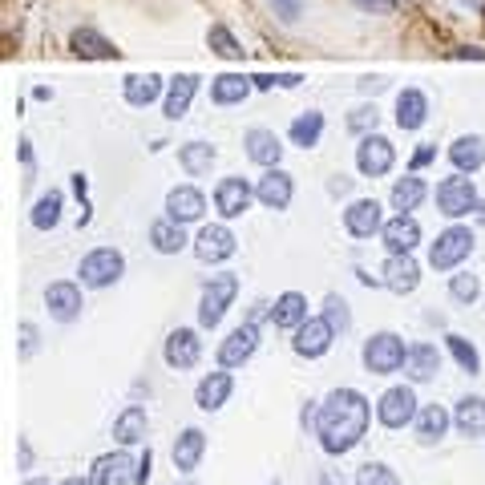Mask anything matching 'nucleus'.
<instances>
[{
    "instance_id": "f257e3e1",
    "label": "nucleus",
    "mask_w": 485,
    "mask_h": 485,
    "mask_svg": "<svg viewBox=\"0 0 485 485\" xmlns=\"http://www.w3.org/2000/svg\"><path fill=\"white\" fill-rule=\"evenodd\" d=\"M372 421V400L356 393V388H332L320 400V413H315V437H320V449L328 457H344L364 441Z\"/></svg>"
},
{
    "instance_id": "f03ea898",
    "label": "nucleus",
    "mask_w": 485,
    "mask_h": 485,
    "mask_svg": "<svg viewBox=\"0 0 485 485\" xmlns=\"http://www.w3.org/2000/svg\"><path fill=\"white\" fill-rule=\"evenodd\" d=\"M121 275H126V255H121V251H114V247H93L89 255L77 263V284L89 287V292L114 287Z\"/></svg>"
},
{
    "instance_id": "7ed1b4c3",
    "label": "nucleus",
    "mask_w": 485,
    "mask_h": 485,
    "mask_svg": "<svg viewBox=\"0 0 485 485\" xmlns=\"http://www.w3.org/2000/svg\"><path fill=\"white\" fill-rule=\"evenodd\" d=\"M405 356H408V348H405V340H400L397 332L368 335V340H364V352H360L364 368H368L372 377H393V372L405 368Z\"/></svg>"
},
{
    "instance_id": "20e7f679",
    "label": "nucleus",
    "mask_w": 485,
    "mask_h": 485,
    "mask_svg": "<svg viewBox=\"0 0 485 485\" xmlns=\"http://www.w3.org/2000/svg\"><path fill=\"white\" fill-rule=\"evenodd\" d=\"M239 295V275L222 272V275H211L207 284H202V300H199V324L202 328H219L222 315H227V307L235 304Z\"/></svg>"
},
{
    "instance_id": "39448f33",
    "label": "nucleus",
    "mask_w": 485,
    "mask_h": 485,
    "mask_svg": "<svg viewBox=\"0 0 485 485\" xmlns=\"http://www.w3.org/2000/svg\"><path fill=\"white\" fill-rule=\"evenodd\" d=\"M437 211H441L445 219H461V214H470V211H485V202L478 199L473 179H465V174L457 170L449 179L437 182Z\"/></svg>"
},
{
    "instance_id": "423d86ee",
    "label": "nucleus",
    "mask_w": 485,
    "mask_h": 485,
    "mask_svg": "<svg viewBox=\"0 0 485 485\" xmlns=\"http://www.w3.org/2000/svg\"><path fill=\"white\" fill-rule=\"evenodd\" d=\"M417 413H421V405H417L413 385H393L388 393H380V400H377V421L385 425V428L417 425Z\"/></svg>"
},
{
    "instance_id": "0eeeda50",
    "label": "nucleus",
    "mask_w": 485,
    "mask_h": 485,
    "mask_svg": "<svg viewBox=\"0 0 485 485\" xmlns=\"http://www.w3.org/2000/svg\"><path fill=\"white\" fill-rule=\"evenodd\" d=\"M473 251V231L470 227H449L437 235V242L428 247V267L433 272H453L457 263H465Z\"/></svg>"
},
{
    "instance_id": "6e6552de",
    "label": "nucleus",
    "mask_w": 485,
    "mask_h": 485,
    "mask_svg": "<svg viewBox=\"0 0 485 485\" xmlns=\"http://www.w3.org/2000/svg\"><path fill=\"white\" fill-rule=\"evenodd\" d=\"M397 162V146L385 134H364L356 146V170L364 179H385Z\"/></svg>"
},
{
    "instance_id": "1a4fd4ad",
    "label": "nucleus",
    "mask_w": 485,
    "mask_h": 485,
    "mask_svg": "<svg viewBox=\"0 0 485 485\" xmlns=\"http://www.w3.org/2000/svg\"><path fill=\"white\" fill-rule=\"evenodd\" d=\"M332 340H335L332 324L324 320V315H307L300 328H295L292 348H295V356H304V360H320V356H328Z\"/></svg>"
},
{
    "instance_id": "9d476101",
    "label": "nucleus",
    "mask_w": 485,
    "mask_h": 485,
    "mask_svg": "<svg viewBox=\"0 0 485 485\" xmlns=\"http://www.w3.org/2000/svg\"><path fill=\"white\" fill-rule=\"evenodd\" d=\"M259 352V324L255 320H242L227 340L219 344V368H242L251 356Z\"/></svg>"
},
{
    "instance_id": "9b49d317",
    "label": "nucleus",
    "mask_w": 485,
    "mask_h": 485,
    "mask_svg": "<svg viewBox=\"0 0 485 485\" xmlns=\"http://www.w3.org/2000/svg\"><path fill=\"white\" fill-rule=\"evenodd\" d=\"M235 251H239V239L227 222H211V227H202L199 239H194V255H199L202 263H227Z\"/></svg>"
},
{
    "instance_id": "f8f14e48",
    "label": "nucleus",
    "mask_w": 485,
    "mask_h": 485,
    "mask_svg": "<svg viewBox=\"0 0 485 485\" xmlns=\"http://www.w3.org/2000/svg\"><path fill=\"white\" fill-rule=\"evenodd\" d=\"M45 307H49V315L57 324H73L81 315V307H86V300H81V284H73V279L49 284L45 287Z\"/></svg>"
},
{
    "instance_id": "ddd939ff",
    "label": "nucleus",
    "mask_w": 485,
    "mask_h": 485,
    "mask_svg": "<svg viewBox=\"0 0 485 485\" xmlns=\"http://www.w3.org/2000/svg\"><path fill=\"white\" fill-rule=\"evenodd\" d=\"M417 284H421V263L413 259V251H408V255L385 259V267H380V287H388L393 295H408V292H417Z\"/></svg>"
},
{
    "instance_id": "4468645a",
    "label": "nucleus",
    "mask_w": 485,
    "mask_h": 485,
    "mask_svg": "<svg viewBox=\"0 0 485 485\" xmlns=\"http://www.w3.org/2000/svg\"><path fill=\"white\" fill-rule=\"evenodd\" d=\"M344 231L352 239H372L385 231V207L377 199H356L348 211H344Z\"/></svg>"
},
{
    "instance_id": "2eb2a0df",
    "label": "nucleus",
    "mask_w": 485,
    "mask_h": 485,
    "mask_svg": "<svg viewBox=\"0 0 485 485\" xmlns=\"http://www.w3.org/2000/svg\"><path fill=\"white\" fill-rule=\"evenodd\" d=\"M89 473H93V481H98V485H138V461L126 449L101 453L98 461H93Z\"/></svg>"
},
{
    "instance_id": "dca6fc26",
    "label": "nucleus",
    "mask_w": 485,
    "mask_h": 485,
    "mask_svg": "<svg viewBox=\"0 0 485 485\" xmlns=\"http://www.w3.org/2000/svg\"><path fill=\"white\" fill-rule=\"evenodd\" d=\"M380 242H385L388 255H408V251L421 247V222H417L413 214H397V219H385Z\"/></svg>"
},
{
    "instance_id": "f3484780",
    "label": "nucleus",
    "mask_w": 485,
    "mask_h": 485,
    "mask_svg": "<svg viewBox=\"0 0 485 485\" xmlns=\"http://www.w3.org/2000/svg\"><path fill=\"white\" fill-rule=\"evenodd\" d=\"M251 199H255V186L247 179H239V174H231V179H222L214 186V211H219L222 219H239V214L251 207Z\"/></svg>"
},
{
    "instance_id": "a211bd4d",
    "label": "nucleus",
    "mask_w": 485,
    "mask_h": 485,
    "mask_svg": "<svg viewBox=\"0 0 485 485\" xmlns=\"http://www.w3.org/2000/svg\"><path fill=\"white\" fill-rule=\"evenodd\" d=\"M162 356L170 368H194V364L202 360V340H199V332L194 328H174L170 335H166V348H162Z\"/></svg>"
},
{
    "instance_id": "6ab92c4d",
    "label": "nucleus",
    "mask_w": 485,
    "mask_h": 485,
    "mask_svg": "<svg viewBox=\"0 0 485 485\" xmlns=\"http://www.w3.org/2000/svg\"><path fill=\"white\" fill-rule=\"evenodd\" d=\"M231 393H235V377H231V368H219V372H211V377L199 380L194 405H199L202 413H219V408L231 400Z\"/></svg>"
},
{
    "instance_id": "aec40b11",
    "label": "nucleus",
    "mask_w": 485,
    "mask_h": 485,
    "mask_svg": "<svg viewBox=\"0 0 485 485\" xmlns=\"http://www.w3.org/2000/svg\"><path fill=\"white\" fill-rule=\"evenodd\" d=\"M292 194H295L292 174L279 170V166H272V170H267L263 179H259V186H255V199L263 202L267 211H287V207H292Z\"/></svg>"
},
{
    "instance_id": "412c9836",
    "label": "nucleus",
    "mask_w": 485,
    "mask_h": 485,
    "mask_svg": "<svg viewBox=\"0 0 485 485\" xmlns=\"http://www.w3.org/2000/svg\"><path fill=\"white\" fill-rule=\"evenodd\" d=\"M202 211H207V199H202L199 186H174L170 194H166V219L174 222H199Z\"/></svg>"
},
{
    "instance_id": "4be33fe9",
    "label": "nucleus",
    "mask_w": 485,
    "mask_h": 485,
    "mask_svg": "<svg viewBox=\"0 0 485 485\" xmlns=\"http://www.w3.org/2000/svg\"><path fill=\"white\" fill-rule=\"evenodd\" d=\"M202 453H207V433H202V428L191 425V428H182V433L174 437L170 457H174V470H179V473H194V470H199Z\"/></svg>"
},
{
    "instance_id": "5701e85b",
    "label": "nucleus",
    "mask_w": 485,
    "mask_h": 485,
    "mask_svg": "<svg viewBox=\"0 0 485 485\" xmlns=\"http://www.w3.org/2000/svg\"><path fill=\"white\" fill-rule=\"evenodd\" d=\"M242 150H247L251 162H259L263 170H272V166H279V158H284V146H279V138L272 134V129L255 126L242 134Z\"/></svg>"
},
{
    "instance_id": "b1692460",
    "label": "nucleus",
    "mask_w": 485,
    "mask_h": 485,
    "mask_svg": "<svg viewBox=\"0 0 485 485\" xmlns=\"http://www.w3.org/2000/svg\"><path fill=\"white\" fill-rule=\"evenodd\" d=\"M146 433H150V417H146V408L142 405L121 408L118 421H114V441L118 445H138V441H146Z\"/></svg>"
},
{
    "instance_id": "393cba45",
    "label": "nucleus",
    "mask_w": 485,
    "mask_h": 485,
    "mask_svg": "<svg viewBox=\"0 0 485 485\" xmlns=\"http://www.w3.org/2000/svg\"><path fill=\"white\" fill-rule=\"evenodd\" d=\"M449 425H453V413L445 405H421V413H417V441L437 445L449 433Z\"/></svg>"
},
{
    "instance_id": "a878e982",
    "label": "nucleus",
    "mask_w": 485,
    "mask_h": 485,
    "mask_svg": "<svg viewBox=\"0 0 485 485\" xmlns=\"http://www.w3.org/2000/svg\"><path fill=\"white\" fill-rule=\"evenodd\" d=\"M453 428L461 437H485V397H461L453 405Z\"/></svg>"
},
{
    "instance_id": "bb28decb",
    "label": "nucleus",
    "mask_w": 485,
    "mask_h": 485,
    "mask_svg": "<svg viewBox=\"0 0 485 485\" xmlns=\"http://www.w3.org/2000/svg\"><path fill=\"white\" fill-rule=\"evenodd\" d=\"M405 372L413 385H425V380H433L437 372H441V352H437L433 344H413L405 356Z\"/></svg>"
},
{
    "instance_id": "cd10ccee",
    "label": "nucleus",
    "mask_w": 485,
    "mask_h": 485,
    "mask_svg": "<svg viewBox=\"0 0 485 485\" xmlns=\"http://www.w3.org/2000/svg\"><path fill=\"white\" fill-rule=\"evenodd\" d=\"M199 93V77L194 73H179V77L170 81V89H166V101H162V114L170 121L186 118V109H191V98Z\"/></svg>"
},
{
    "instance_id": "c85d7f7f",
    "label": "nucleus",
    "mask_w": 485,
    "mask_h": 485,
    "mask_svg": "<svg viewBox=\"0 0 485 485\" xmlns=\"http://www.w3.org/2000/svg\"><path fill=\"white\" fill-rule=\"evenodd\" d=\"M304 320H307V295L304 292H284L272 304V324H275V328L295 332Z\"/></svg>"
},
{
    "instance_id": "c756f323",
    "label": "nucleus",
    "mask_w": 485,
    "mask_h": 485,
    "mask_svg": "<svg viewBox=\"0 0 485 485\" xmlns=\"http://www.w3.org/2000/svg\"><path fill=\"white\" fill-rule=\"evenodd\" d=\"M428 121V98L421 89H400L397 93V126L400 129H421Z\"/></svg>"
},
{
    "instance_id": "7c9ffc66",
    "label": "nucleus",
    "mask_w": 485,
    "mask_h": 485,
    "mask_svg": "<svg viewBox=\"0 0 485 485\" xmlns=\"http://www.w3.org/2000/svg\"><path fill=\"white\" fill-rule=\"evenodd\" d=\"M121 93H126L129 106L146 109L150 101L162 98V77H158V73H129V77L121 81Z\"/></svg>"
},
{
    "instance_id": "2f4dec72",
    "label": "nucleus",
    "mask_w": 485,
    "mask_h": 485,
    "mask_svg": "<svg viewBox=\"0 0 485 485\" xmlns=\"http://www.w3.org/2000/svg\"><path fill=\"white\" fill-rule=\"evenodd\" d=\"M251 89H255V81H251V77L222 73V77L211 81V101H214V106H239V101H247Z\"/></svg>"
},
{
    "instance_id": "473e14b6",
    "label": "nucleus",
    "mask_w": 485,
    "mask_h": 485,
    "mask_svg": "<svg viewBox=\"0 0 485 485\" xmlns=\"http://www.w3.org/2000/svg\"><path fill=\"white\" fill-rule=\"evenodd\" d=\"M449 158H453V166L461 174H473V170H481V162H485V138L478 134H461L457 142L449 146Z\"/></svg>"
},
{
    "instance_id": "72a5a7b5",
    "label": "nucleus",
    "mask_w": 485,
    "mask_h": 485,
    "mask_svg": "<svg viewBox=\"0 0 485 485\" xmlns=\"http://www.w3.org/2000/svg\"><path fill=\"white\" fill-rule=\"evenodd\" d=\"M69 45H73V53H77V57H89V61H114L118 57L114 41H106L98 29H77V33L69 36Z\"/></svg>"
},
{
    "instance_id": "f704fd0d",
    "label": "nucleus",
    "mask_w": 485,
    "mask_h": 485,
    "mask_svg": "<svg viewBox=\"0 0 485 485\" xmlns=\"http://www.w3.org/2000/svg\"><path fill=\"white\" fill-rule=\"evenodd\" d=\"M425 199H428V186H425V179H417V170L408 174V179H397L393 182V211L397 214L417 211Z\"/></svg>"
},
{
    "instance_id": "c9c22d12",
    "label": "nucleus",
    "mask_w": 485,
    "mask_h": 485,
    "mask_svg": "<svg viewBox=\"0 0 485 485\" xmlns=\"http://www.w3.org/2000/svg\"><path fill=\"white\" fill-rule=\"evenodd\" d=\"M150 242H154L158 255H179V251H182L191 239H186L182 222H174V219H158L154 227H150Z\"/></svg>"
},
{
    "instance_id": "e433bc0d",
    "label": "nucleus",
    "mask_w": 485,
    "mask_h": 485,
    "mask_svg": "<svg viewBox=\"0 0 485 485\" xmlns=\"http://www.w3.org/2000/svg\"><path fill=\"white\" fill-rule=\"evenodd\" d=\"M320 134H324V114H320V109H307V114H300L292 121V129H287L292 146H300V150H312V146L320 142Z\"/></svg>"
},
{
    "instance_id": "4c0bfd02",
    "label": "nucleus",
    "mask_w": 485,
    "mask_h": 485,
    "mask_svg": "<svg viewBox=\"0 0 485 485\" xmlns=\"http://www.w3.org/2000/svg\"><path fill=\"white\" fill-rule=\"evenodd\" d=\"M445 348H449V356L457 360V368H461V372H470V377H478V372H481L478 348H473V340H465L461 332H449V335H445Z\"/></svg>"
},
{
    "instance_id": "58836bf2",
    "label": "nucleus",
    "mask_w": 485,
    "mask_h": 485,
    "mask_svg": "<svg viewBox=\"0 0 485 485\" xmlns=\"http://www.w3.org/2000/svg\"><path fill=\"white\" fill-rule=\"evenodd\" d=\"M61 207H65V194L61 191H49V194H41V199H36V207H33V227L36 231H53L61 222Z\"/></svg>"
},
{
    "instance_id": "ea45409f",
    "label": "nucleus",
    "mask_w": 485,
    "mask_h": 485,
    "mask_svg": "<svg viewBox=\"0 0 485 485\" xmlns=\"http://www.w3.org/2000/svg\"><path fill=\"white\" fill-rule=\"evenodd\" d=\"M179 162H182V170L186 174H207L211 166H214V146L211 142H186L182 150H179Z\"/></svg>"
},
{
    "instance_id": "a19ab883",
    "label": "nucleus",
    "mask_w": 485,
    "mask_h": 485,
    "mask_svg": "<svg viewBox=\"0 0 485 485\" xmlns=\"http://www.w3.org/2000/svg\"><path fill=\"white\" fill-rule=\"evenodd\" d=\"M207 41H211V49L219 53V57H227V61H239L242 57V45L235 41V33H231L227 25H211Z\"/></svg>"
},
{
    "instance_id": "79ce46f5",
    "label": "nucleus",
    "mask_w": 485,
    "mask_h": 485,
    "mask_svg": "<svg viewBox=\"0 0 485 485\" xmlns=\"http://www.w3.org/2000/svg\"><path fill=\"white\" fill-rule=\"evenodd\" d=\"M356 485H400V478H397L393 465L368 461V465H360V470H356Z\"/></svg>"
},
{
    "instance_id": "37998d69",
    "label": "nucleus",
    "mask_w": 485,
    "mask_h": 485,
    "mask_svg": "<svg viewBox=\"0 0 485 485\" xmlns=\"http://www.w3.org/2000/svg\"><path fill=\"white\" fill-rule=\"evenodd\" d=\"M449 295L457 304H478V295H481V279L478 275H470V272H461V275H453L449 279Z\"/></svg>"
},
{
    "instance_id": "c03bdc74",
    "label": "nucleus",
    "mask_w": 485,
    "mask_h": 485,
    "mask_svg": "<svg viewBox=\"0 0 485 485\" xmlns=\"http://www.w3.org/2000/svg\"><path fill=\"white\" fill-rule=\"evenodd\" d=\"M324 320H328L332 328H335V335L348 332V328H352V312H348V304H344L340 295H328V300H324Z\"/></svg>"
},
{
    "instance_id": "a18cd8bd",
    "label": "nucleus",
    "mask_w": 485,
    "mask_h": 485,
    "mask_svg": "<svg viewBox=\"0 0 485 485\" xmlns=\"http://www.w3.org/2000/svg\"><path fill=\"white\" fill-rule=\"evenodd\" d=\"M377 121H380V114H377V106H360V109H352L348 114V129L352 134H377Z\"/></svg>"
},
{
    "instance_id": "49530a36",
    "label": "nucleus",
    "mask_w": 485,
    "mask_h": 485,
    "mask_svg": "<svg viewBox=\"0 0 485 485\" xmlns=\"http://www.w3.org/2000/svg\"><path fill=\"white\" fill-rule=\"evenodd\" d=\"M272 5H275V13L284 16L287 25H292V21H300V8H304V0H272Z\"/></svg>"
},
{
    "instance_id": "de8ad7c7",
    "label": "nucleus",
    "mask_w": 485,
    "mask_h": 485,
    "mask_svg": "<svg viewBox=\"0 0 485 485\" xmlns=\"http://www.w3.org/2000/svg\"><path fill=\"white\" fill-rule=\"evenodd\" d=\"M352 5H356L360 8V13H393V8H397V0H352Z\"/></svg>"
},
{
    "instance_id": "09e8293b",
    "label": "nucleus",
    "mask_w": 485,
    "mask_h": 485,
    "mask_svg": "<svg viewBox=\"0 0 485 485\" xmlns=\"http://www.w3.org/2000/svg\"><path fill=\"white\" fill-rule=\"evenodd\" d=\"M36 352V328L33 324H21V360H29Z\"/></svg>"
},
{
    "instance_id": "8fccbe9b",
    "label": "nucleus",
    "mask_w": 485,
    "mask_h": 485,
    "mask_svg": "<svg viewBox=\"0 0 485 485\" xmlns=\"http://www.w3.org/2000/svg\"><path fill=\"white\" fill-rule=\"evenodd\" d=\"M433 158H437V146H428V142H425V146H421V150H417V154H413V162H408V166H413V170H425V166H428V162H433Z\"/></svg>"
},
{
    "instance_id": "3c124183",
    "label": "nucleus",
    "mask_w": 485,
    "mask_h": 485,
    "mask_svg": "<svg viewBox=\"0 0 485 485\" xmlns=\"http://www.w3.org/2000/svg\"><path fill=\"white\" fill-rule=\"evenodd\" d=\"M150 465H154V453L146 449L142 457H138V485H146V481H150Z\"/></svg>"
},
{
    "instance_id": "603ef678",
    "label": "nucleus",
    "mask_w": 485,
    "mask_h": 485,
    "mask_svg": "<svg viewBox=\"0 0 485 485\" xmlns=\"http://www.w3.org/2000/svg\"><path fill=\"white\" fill-rule=\"evenodd\" d=\"M449 57H453V61H465V57H473V61H485V49H470V45H465V49H453Z\"/></svg>"
},
{
    "instance_id": "864d4df0",
    "label": "nucleus",
    "mask_w": 485,
    "mask_h": 485,
    "mask_svg": "<svg viewBox=\"0 0 485 485\" xmlns=\"http://www.w3.org/2000/svg\"><path fill=\"white\" fill-rule=\"evenodd\" d=\"M385 89V77H360V93H380Z\"/></svg>"
},
{
    "instance_id": "5fc2aeb1",
    "label": "nucleus",
    "mask_w": 485,
    "mask_h": 485,
    "mask_svg": "<svg viewBox=\"0 0 485 485\" xmlns=\"http://www.w3.org/2000/svg\"><path fill=\"white\" fill-rule=\"evenodd\" d=\"M21 162H25V170L33 174V142L29 138H21Z\"/></svg>"
},
{
    "instance_id": "6e6d98bb",
    "label": "nucleus",
    "mask_w": 485,
    "mask_h": 485,
    "mask_svg": "<svg viewBox=\"0 0 485 485\" xmlns=\"http://www.w3.org/2000/svg\"><path fill=\"white\" fill-rule=\"evenodd\" d=\"M348 186H352V179H344V174H335V182L328 186L332 194H348Z\"/></svg>"
},
{
    "instance_id": "4d7b16f0",
    "label": "nucleus",
    "mask_w": 485,
    "mask_h": 485,
    "mask_svg": "<svg viewBox=\"0 0 485 485\" xmlns=\"http://www.w3.org/2000/svg\"><path fill=\"white\" fill-rule=\"evenodd\" d=\"M57 485H98V481H93V473H89V478H65Z\"/></svg>"
},
{
    "instance_id": "13d9d810",
    "label": "nucleus",
    "mask_w": 485,
    "mask_h": 485,
    "mask_svg": "<svg viewBox=\"0 0 485 485\" xmlns=\"http://www.w3.org/2000/svg\"><path fill=\"white\" fill-rule=\"evenodd\" d=\"M320 485H344V478H340V473H324Z\"/></svg>"
},
{
    "instance_id": "bf43d9fd",
    "label": "nucleus",
    "mask_w": 485,
    "mask_h": 485,
    "mask_svg": "<svg viewBox=\"0 0 485 485\" xmlns=\"http://www.w3.org/2000/svg\"><path fill=\"white\" fill-rule=\"evenodd\" d=\"M25 485H49V481H45V478H33V481H25Z\"/></svg>"
},
{
    "instance_id": "052dcab7",
    "label": "nucleus",
    "mask_w": 485,
    "mask_h": 485,
    "mask_svg": "<svg viewBox=\"0 0 485 485\" xmlns=\"http://www.w3.org/2000/svg\"><path fill=\"white\" fill-rule=\"evenodd\" d=\"M267 485H279V481H267Z\"/></svg>"
}]
</instances>
